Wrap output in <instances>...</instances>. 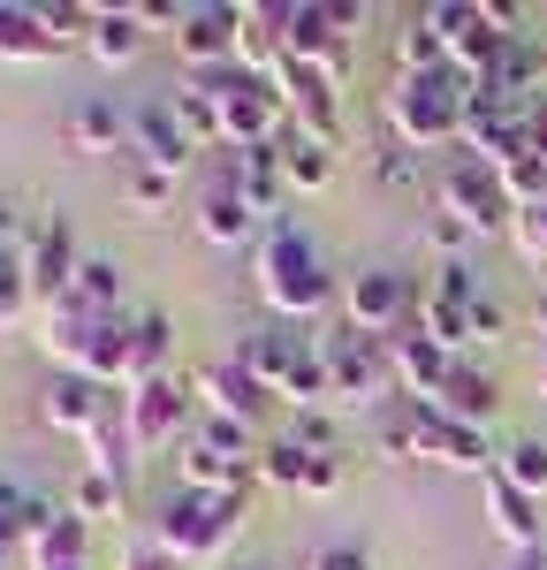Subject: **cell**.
<instances>
[{
    "mask_svg": "<svg viewBox=\"0 0 547 570\" xmlns=\"http://www.w3.org/2000/svg\"><path fill=\"white\" fill-rule=\"evenodd\" d=\"M130 335L137 312H84V305H46L39 312V351L53 373H84L99 389H130Z\"/></svg>",
    "mask_w": 547,
    "mask_h": 570,
    "instance_id": "1",
    "label": "cell"
},
{
    "mask_svg": "<svg viewBox=\"0 0 547 570\" xmlns=\"http://www.w3.org/2000/svg\"><path fill=\"white\" fill-rule=\"evenodd\" d=\"M259 297H267V312H281L289 327H297V320H319L327 305H342V289H335L327 259H319V244L297 220H274L267 244H259Z\"/></svg>",
    "mask_w": 547,
    "mask_h": 570,
    "instance_id": "2",
    "label": "cell"
},
{
    "mask_svg": "<svg viewBox=\"0 0 547 570\" xmlns=\"http://www.w3.org/2000/svg\"><path fill=\"white\" fill-rule=\"evenodd\" d=\"M471 77L464 69H418V77H396L388 91V130L410 153H441V145H464V107H471Z\"/></svg>",
    "mask_w": 547,
    "mask_h": 570,
    "instance_id": "3",
    "label": "cell"
},
{
    "mask_svg": "<svg viewBox=\"0 0 547 570\" xmlns=\"http://www.w3.org/2000/svg\"><path fill=\"white\" fill-rule=\"evenodd\" d=\"M251 518V494H198V487H176L152 518V548L168 563H213L228 540Z\"/></svg>",
    "mask_w": 547,
    "mask_h": 570,
    "instance_id": "4",
    "label": "cell"
},
{
    "mask_svg": "<svg viewBox=\"0 0 547 570\" xmlns=\"http://www.w3.org/2000/svg\"><path fill=\"white\" fill-rule=\"evenodd\" d=\"M319 357H327V381H335V403L342 411H380L396 389V365H388V335H358L350 320L342 327H319L312 335Z\"/></svg>",
    "mask_w": 547,
    "mask_h": 570,
    "instance_id": "5",
    "label": "cell"
},
{
    "mask_svg": "<svg viewBox=\"0 0 547 570\" xmlns=\"http://www.w3.org/2000/svg\"><path fill=\"white\" fill-rule=\"evenodd\" d=\"M404 434H410V456H426V464H449V472H495L501 456L487 449L479 426H456L441 403H404Z\"/></svg>",
    "mask_w": 547,
    "mask_h": 570,
    "instance_id": "6",
    "label": "cell"
},
{
    "mask_svg": "<svg viewBox=\"0 0 547 570\" xmlns=\"http://www.w3.org/2000/svg\"><path fill=\"white\" fill-rule=\"evenodd\" d=\"M281 46L289 61H312L335 85L350 77V53H358V39L335 23V0H281Z\"/></svg>",
    "mask_w": 547,
    "mask_h": 570,
    "instance_id": "7",
    "label": "cell"
},
{
    "mask_svg": "<svg viewBox=\"0 0 547 570\" xmlns=\"http://www.w3.org/2000/svg\"><path fill=\"white\" fill-rule=\"evenodd\" d=\"M441 206L449 214H464L479 236H501V228H517V198H509V183H501V168H487V160H449L441 168Z\"/></svg>",
    "mask_w": 547,
    "mask_h": 570,
    "instance_id": "8",
    "label": "cell"
},
{
    "mask_svg": "<svg viewBox=\"0 0 547 570\" xmlns=\"http://www.w3.org/2000/svg\"><path fill=\"white\" fill-rule=\"evenodd\" d=\"M274 85H281V107H289L297 137H312V145H327V153L342 145V85H335L327 69H312V61H281Z\"/></svg>",
    "mask_w": 547,
    "mask_h": 570,
    "instance_id": "9",
    "label": "cell"
},
{
    "mask_svg": "<svg viewBox=\"0 0 547 570\" xmlns=\"http://www.w3.org/2000/svg\"><path fill=\"white\" fill-rule=\"evenodd\" d=\"M342 320L358 327V335H396L418 320V297H410V282L396 266H365L342 282Z\"/></svg>",
    "mask_w": 547,
    "mask_h": 570,
    "instance_id": "10",
    "label": "cell"
},
{
    "mask_svg": "<svg viewBox=\"0 0 547 570\" xmlns=\"http://www.w3.org/2000/svg\"><path fill=\"white\" fill-rule=\"evenodd\" d=\"M77 266H84V244H77V228L53 214V220H39L31 228V244H23V274H31V297H39V312L46 305H61L69 289H77Z\"/></svg>",
    "mask_w": 547,
    "mask_h": 570,
    "instance_id": "11",
    "label": "cell"
},
{
    "mask_svg": "<svg viewBox=\"0 0 547 570\" xmlns=\"http://www.w3.org/2000/svg\"><path fill=\"white\" fill-rule=\"evenodd\" d=\"M176 61L190 77H213V69H236V8H176Z\"/></svg>",
    "mask_w": 547,
    "mask_h": 570,
    "instance_id": "12",
    "label": "cell"
},
{
    "mask_svg": "<svg viewBox=\"0 0 547 570\" xmlns=\"http://www.w3.org/2000/svg\"><path fill=\"white\" fill-rule=\"evenodd\" d=\"M388 365H396L404 403H434V395H441V381L456 373V351H441V343L410 320V327H396V335H388Z\"/></svg>",
    "mask_w": 547,
    "mask_h": 570,
    "instance_id": "13",
    "label": "cell"
},
{
    "mask_svg": "<svg viewBox=\"0 0 547 570\" xmlns=\"http://www.w3.org/2000/svg\"><path fill=\"white\" fill-rule=\"evenodd\" d=\"M130 160L160 168V176H182V168L198 160V145H190V130L176 122V107H168V99L130 107Z\"/></svg>",
    "mask_w": 547,
    "mask_h": 570,
    "instance_id": "14",
    "label": "cell"
},
{
    "mask_svg": "<svg viewBox=\"0 0 547 570\" xmlns=\"http://www.w3.org/2000/svg\"><path fill=\"white\" fill-rule=\"evenodd\" d=\"M259 480L281 487V494H335V487H342V456L297 449L289 434H274L267 449H259Z\"/></svg>",
    "mask_w": 547,
    "mask_h": 570,
    "instance_id": "15",
    "label": "cell"
},
{
    "mask_svg": "<svg viewBox=\"0 0 547 570\" xmlns=\"http://www.w3.org/2000/svg\"><path fill=\"white\" fill-rule=\"evenodd\" d=\"M130 395V434H137V456H152V449H168L176 426L190 419V389H182L176 373H160V381H137Z\"/></svg>",
    "mask_w": 547,
    "mask_h": 570,
    "instance_id": "16",
    "label": "cell"
},
{
    "mask_svg": "<svg viewBox=\"0 0 547 570\" xmlns=\"http://www.w3.org/2000/svg\"><path fill=\"white\" fill-rule=\"evenodd\" d=\"M198 403H206V419H236V426H259V419H267V389H259L236 357H221V365L198 373Z\"/></svg>",
    "mask_w": 547,
    "mask_h": 570,
    "instance_id": "17",
    "label": "cell"
},
{
    "mask_svg": "<svg viewBox=\"0 0 547 570\" xmlns=\"http://www.w3.org/2000/svg\"><path fill=\"white\" fill-rule=\"evenodd\" d=\"M107 395L99 381H84V373H53L39 389V426H53V434H91V419L107 411Z\"/></svg>",
    "mask_w": 547,
    "mask_h": 570,
    "instance_id": "18",
    "label": "cell"
},
{
    "mask_svg": "<svg viewBox=\"0 0 547 570\" xmlns=\"http://www.w3.org/2000/svg\"><path fill=\"white\" fill-rule=\"evenodd\" d=\"M61 145L91 160V153H130V115L115 107V99H77L69 115H61Z\"/></svg>",
    "mask_w": 547,
    "mask_h": 570,
    "instance_id": "19",
    "label": "cell"
},
{
    "mask_svg": "<svg viewBox=\"0 0 547 570\" xmlns=\"http://www.w3.org/2000/svg\"><path fill=\"white\" fill-rule=\"evenodd\" d=\"M305 351H312V335H289V327H259V335H243V351H236V365L259 381L267 395L289 389V373L305 365Z\"/></svg>",
    "mask_w": 547,
    "mask_h": 570,
    "instance_id": "20",
    "label": "cell"
},
{
    "mask_svg": "<svg viewBox=\"0 0 547 570\" xmlns=\"http://www.w3.org/2000/svg\"><path fill=\"white\" fill-rule=\"evenodd\" d=\"M228 190H243L251 198V214L267 220L281 198H289V176H281V145H243V153H228V168H221Z\"/></svg>",
    "mask_w": 547,
    "mask_h": 570,
    "instance_id": "21",
    "label": "cell"
},
{
    "mask_svg": "<svg viewBox=\"0 0 547 570\" xmlns=\"http://www.w3.org/2000/svg\"><path fill=\"white\" fill-rule=\"evenodd\" d=\"M479 494H487V525H495L517 556H533V548H540V502H533L525 487H509L501 472H487V480H479Z\"/></svg>",
    "mask_w": 547,
    "mask_h": 570,
    "instance_id": "22",
    "label": "cell"
},
{
    "mask_svg": "<svg viewBox=\"0 0 547 570\" xmlns=\"http://www.w3.org/2000/svg\"><path fill=\"white\" fill-rule=\"evenodd\" d=\"M198 236L213 244V252H236V244H251L259 236V214H251V198L243 190H228V183H206V198H198Z\"/></svg>",
    "mask_w": 547,
    "mask_h": 570,
    "instance_id": "23",
    "label": "cell"
},
{
    "mask_svg": "<svg viewBox=\"0 0 547 570\" xmlns=\"http://www.w3.org/2000/svg\"><path fill=\"white\" fill-rule=\"evenodd\" d=\"M84 449H91V472H115V480H130V464H137V434H130V395H122V389L107 395V411L91 419Z\"/></svg>",
    "mask_w": 547,
    "mask_h": 570,
    "instance_id": "24",
    "label": "cell"
},
{
    "mask_svg": "<svg viewBox=\"0 0 547 570\" xmlns=\"http://www.w3.org/2000/svg\"><path fill=\"white\" fill-rule=\"evenodd\" d=\"M441 411H449L456 426H479L487 434V419H495V403H501V389H495V373H479L471 357H456V373L441 381V395H434Z\"/></svg>",
    "mask_w": 547,
    "mask_h": 570,
    "instance_id": "25",
    "label": "cell"
},
{
    "mask_svg": "<svg viewBox=\"0 0 547 570\" xmlns=\"http://www.w3.org/2000/svg\"><path fill=\"white\" fill-rule=\"evenodd\" d=\"M259 464H228L221 449H206V441H182L176 456V487H198V494H243Z\"/></svg>",
    "mask_w": 547,
    "mask_h": 570,
    "instance_id": "26",
    "label": "cell"
},
{
    "mask_svg": "<svg viewBox=\"0 0 547 570\" xmlns=\"http://www.w3.org/2000/svg\"><path fill=\"white\" fill-rule=\"evenodd\" d=\"M84 46H91L99 69H130L137 53H145V16H137V8H99Z\"/></svg>",
    "mask_w": 547,
    "mask_h": 570,
    "instance_id": "27",
    "label": "cell"
},
{
    "mask_svg": "<svg viewBox=\"0 0 547 570\" xmlns=\"http://www.w3.org/2000/svg\"><path fill=\"white\" fill-rule=\"evenodd\" d=\"M61 39L46 31L39 8H23V0H0V61H53Z\"/></svg>",
    "mask_w": 547,
    "mask_h": 570,
    "instance_id": "28",
    "label": "cell"
},
{
    "mask_svg": "<svg viewBox=\"0 0 547 570\" xmlns=\"http://www.w3.org/2000/svg\"><path fill=\"white\" fill-rule=\"evenodd\" d=\"M176 357V320L168 312H137V335H130V389L137 381H160Z\"/></svg>",
    "mask_w": 547,
    "mask_h": 570,
    "instance_id": "29",
    "label": "cell"
},
{
    "mask_svg": "<svg viewBox=\"0 0 547 570\" xmlns=\"http://www.w3.org/2000/svg\"><path fill=\"white\" fill-rule=\"evenodd\" d=\"M122 289H130L122 259H107V252H84V266H77V289H69V305H84V312H122Z\"/></svg>",
    "mask_w": 547,
    "mask_h": 570,
    "instance_id": "30",
    "label": "cell"
},
{
    "mask_svg": "<svg viewBox=\"0 0 547 570\" xmlns=\"http://www.w3.org/2000/svg\"><path fill=\"white\" fill-rule=\"evenodd\" d=\"M168 107H176V122L190 130V145H198V153H206V145L221 153V99L198 85V77H182V85L168 91Z\"/></svg>",
    "mask_w": 547,
    "mask_h": 570,
    "instance_id": "31",
    "label": "cell"
},
{
    "mask_svg": "<svg viewBox=\"0 0 547 570\" xmlns=\"http://www.w3.org/2000/svg\"><path fill=\"white\" fill-rule=\"evenodd\" d=\"M281 176H289V190H297V198H312V190H327V183H335V153L289 130V137H281Z\"/></svg>",
    "mask_w": 547,
    "mask_h": 570,
    "instance_id": "32",
    "label": "cell"
},
{
    "mask_svg": "<svg viewBox=\"0 0 547 570\" xmlns=\"http://www.w3.org/2000/svg\"><path fill=\"white\" fill-rule=\"evenodd\" d=\"M418 327L456 357L471 351V305H456V297H434V289H426V297H418Z\"/></svg>",
    "mask_w": 547,
    "mask_h": 570,
    "instance_id": "33",
    "label": "cell"
},
{
    "mask_svg": "<svg viewBox=\"0 0 547 570\" xmlns=\"http://www.w3.org/2000/svg\"><path fill=\"white\" fill-rule=\"evenodd\" d=\"M495 472H501L509 487H525V494L540 502V494H547V441H540V434H517L509 449H501V464H495Z\"/></svg>",
    "mask_w": 547,
    "mask_h": 570,
    "instance_id": "34",
    "label": "cell"
},
{
    "mask_svg": "<svg viewBox=\"0 0 547 570\" xmlns=\"http://www.w3.org/2000/svg\"><path fill=\"white\" fill-rule=\"evenodd\" d=\"M31 312H39V297H31L23 252H0V335H16V327H23Z\"/></svg>",
    "mask_w": 547,
    "mask_h": 570,
    "instance_id": "35",
    "label": "cell"
},
{
    "mask_svg": "<svg viewBox=\"0 0 547 570\" xmlns=\"http://www.w3.org/2000/svg\"><path fill=\"white\" fill-rule=\"evenodd\" d=\"M471 244H479V228H471L464 214H449V206H434V214H426V252H434L441 266H449V259H464Z\"/></svg>",
    "mask_w": 547,
    "mask_h": 570,
    "instance_id": "36",
    "label": "cell"
},
{
    "mask_svg": "<svg viewBox=\"0 0 547 570\" xmlns=\"http://www.w3.org/2000/svg\"><path fill=\"white\" fill-rule=\"evenodd\" d=\"M69 510H77V518H115V510H122V480H115V472H84V480L69 487Z\"/></svg>",
    "mask_w": 547,
    "mask_h": 570,
    "instance_id": "37",
    "label": "cell"
},
{
    "mask_svg": "<svg viewBox=\"0 0 547 570\" xmlns=\"http://www.w3.org/2000/svg\"><path fill=\"white\" fill-rule=\"evenodd\" d=\"M16 548H31V487L0 480V556H16Z\"/></svg>",
    "mask_w": 547,
    "mask_h": 570,
    "instance_id": "38",
    "label": "cell"
},
{
    "mask_svg": "<svg viewBox=\"0 0 547 570\" xmlns=\"http://www.w3.org/2000/svg\"><path fill=\"white\" fill-rule=\"evenodd\" d=\"M122 198H130L137 214H160V206L176 198V176H160V168H145V160H130V168H122Z\"/></svg>",
    "mask_w": 547,
    "mask_h": 570,
    "instance_id": "39",
    "label": "cell"
},
{
    "mask_svg": "<svg viewBox=\"0 0 547 570\" xmlns=\"http://www.w3.org/2000/svg\"><path fill=\"white\" fill-rule=\"evenodd\" d=\"M434 297H456V305H479L487 289H479V274H471V259H449V266H434Z\"/></svg>",
    "mask_w": 547,
    "mask_h": 570,
    "instance_id": "40",
    "label": "cell"
},
{
    "mask_svg": "<svg viewBox=\"0 0 547 570\" xmlns=\"http://www.w3.org/2000/svg\"><path fill=\"white\" fill-rule=\"evenodd\" d=\"M281 434L297 441V449H327V456H335V426H327V411H289Z\"/></svg>",
    "mask_w": 547,
    "mask_h": 570,
    "instance_id": "41",
    "label": "cell"
},
{
    "mask_svg": "<svg viewBox=\"0 0 547 570\" xmlns=\"http://www.w3.org/2000/svg\"><path fill=\"white\" fill-rule=\"evenodd\" d=\"M509 236H517V252H525V259H533V266H547V206H525Z\"/></svg>",
    "mask_w": 547,
    "mask_h": 570,
    "instance_id": "42",
    "label": "cell"
},
{
    "mask_svg": "<svg viewBox=\"0 0 547 570\" xmlns=\"http://www.w3.org/2000/svg\"><path fill=\"white\" fill-rule=\"evenodd\" d=\"M372 176L388 183V190H418V160H410V145H388V153L372 160Z\"/></svg>",
    "mask_w": 547,
    "mask_h": 570,
    "instance_id": "43",
    "label": "cell"
},
{
    "mask_svg": "<svg viewBox=\"0 0 547 570\" xmlns=\"http://www.w3.org/2000/svg\"><path fill=\"white\" fill-rule=\"evenodd\" d=\"M305 570H372V556H365L358 540H335V548H312Z\"/></svg>",
    "mask_w": 547,
    "mask_h": 570,
    "instance_id": "44",
    "label": "cell"
},
{
    "mask_svg": "<svg viewBox=\"0 0 547 570\" xmlns=\"http://www.w3.org/2000/svg\"><path fill=\"white\" fill-rule=\"evenodd\" d=\"M509 335V312H501V297H479L471 305V343H501Z\"/></svg>",
    "mask_w": 547,
    "mask_h": 570,
    "instance_id": "45",
    "label": "cell"
},
{
    "mask_svg": "<svg viewBox=\"0 0 547 570\" xmlns=\"http://www.w3.org/2000/svg\"><path fill=\"white\" fill-rule=\"evenodd\" d=\"M23 244H31V228H23V214L0 198V252H23Z\"/></svg>",
    "mask_w": 547,
    "mask_h": 570,
    "instance_id": "46",
    "label": "cell"
},
{
    "mask_svg": "<svg viewBox=\"0 0 547 570\" xmlns=\"http://www.w3.org/2000/svg\"><path fill=\"white\" fill-rule=\"evenodd\" d=\"M122 570H176V563H168L160 548H137V556H130V563H122Z\"/></svg>",
    "mask_w": 547,
    "mask_h": 570,
    "instance_id": "47",
    "label": "cell"
},
{
    "mask_svg": "<svg viewBox=\"0 0 547 570\" xmlns=\"http://www.w3.org/2000/svg\"><path fill=\"white\" fill-rule=\"evenodd\" d=\"M31 570H84V556H31Z\"/></svg>",
    "mask_w": 547,
    "mask_h": 570,
    "instance_id": "48",
    "label": "cell"
},
{
    "mask_svg": "<svg viewBox=\"0 0 547 570\" xmlns=\"http://www.w3.org/2000/svg\"><path fill=\"white\" fill-rule=\"evenodd\" d=\"M533 327H540V335H547V289H540V305H533Z\"/></svg>",
    "mask_w": 547,
    "mask_h": 570,
    "instance_id": "49",
    "label": "cell"
},
{
    "mask_svg": "<svg viewBox=\"0 0 547 570\" xmlns=\"http://www.w3.org/2000/svg\"><path fill=\"white\" fill-rule=\"evenodd\" d=\"M517 570H547V563H540V556H533V563H517Z\"/></svg>",
    "mask_w": 547,
    "mask_h": 570,
    "instance_id": "50",
    "label": "cell"
},
{
    "mask_svg": "<svg viewBox=\"0 0 547 570\" xmlns=\"http://www.w3.org/2000/svg\"><path fill=\"white\" fill-rule=\"evenodd\" d=\"M540 389H547V351H540Z\"/></svg>",
    "mask_w": 547,
    "mask_h": 570,
    "instance_id": "51",
    "label": "cell"
},
{
    "mask_svg": "<svg viewBox=\"0 0 547 570\" xmlns=\"http://www.w3.org/2000/svg\"><path fill=\"white\" fill-rule=\"evenodd\" d=\"M236 570H267V563H236Z\"/></svg>",
    "mask_w": 547,
    "mask_h": 570,
    "instance_id": "52",
    "label": "cell"
}]
</instances>
